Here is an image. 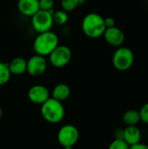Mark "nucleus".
Listing matches in <instances>:
<instances>
[{"mask_svg":"<svg viewBox=\"0 0 148 149\" xmlns=\"http://www.w3.org/2000/svg\"><path fill=\"white\" fill-rule=\"evenodd\" d=\"M81 28L86 37L90 38H100L103 36L106 29L105 25V17L99 13H88L82 20Z\"/></svg>","mask_w":148,"mask_h":149,"instance_id":"nucleus-1","label":"nucleus"},{"mask_svg":"<svg viewBox=\"0 0 148 149\" xmlns=\"http://www.w3.org/2000/svg\"><path fill=\"white\" fill-rule=\"evenodd\" d=\"M40 113L45 121L51 124H57L65 118V110L61 101L50 97L41 105Z\"/></svg>","mask_w":148,"mask_h":149,"instance_id":"nucleus-2","label":"nucleus"},{"mask_svg":"<svg viewBox=\"0 0 148 149\" xmlns=\"http://www.w3.org/2000/svg\"><path fill=\"white\" fill-rule=\"evenodd\" d=\"M58 45V37L52 31L38 33L33 42V49L36 54L43 57L49 56Z\"/></svg>","mask_w":148,"mask_h":149,"instance_id":"nucleus-3","label":"nucleus"},{"mask_svg":"<svg viewBox=\"0 0 148 149\" xmlns=\"http://www.w3.org/2000/svg\"><path fill=\"white\" fill-rule=\"evenodd\" d=\"M112 63L116 70L120 72L127 71L134 63V53L128 47L120 46L113 52Z\"/></svg>","mask_w":148,"mask_h":149,"instance_id":"nucleus-4","label":"nucleus"},{"mask_svg":"<svg viewBox=\"0 0 148 149\" xmlns=\"http://www.w3.org/2000/svg\"><path fill=\"white\" fill-rule=\"evenodd\" d=\"M79 138V129L73 125H65L58 132L57 139L64 149H72Z\"/></svg>","mask_w":148,"mask_h":149,"instance_id":"nucleus-5","label":"nucleus"},{"mask_svg":"<svg viewBox=\"0 0 148 149\" xmlns=\"http://www.w3.org/2000/svg\"><path fill=\"white\" fill-rule=\"evenodd\" d=\"M52 12L39 10L31 17V25L38 33L51 31L53 25Z\"/></svg>","mask_w":148,"mask_h":149,"instance_id":"nucleus-6","label":"nucleus"},{"mask_svg":"<svg viewBox=\"0 0 148 149\" xmlns=\"http://www.w3.org/2000/svg\"><path fill=\"white\" fill-rule=\"evenodd\" d=\"M72 51L66 45H58L49 55L51 65L56 68H62L67 65L72 59Z\"/></svg>","mask_w":148,"mask_h":149,"instance_id":"nucleus-7","label":"nucleus"},{"mask_svg":"<svg viewBox=\"0 0 148 149\" xmlns=\"http://www.w3.org/2000/svg\"><path fill=\"white\" fill-rule=\"evenodd\" d=\"M46 68L47 62L44 57L41 55L35 54L27 60L26 72L33 77H38L42 75L43 73H44Z\"/></svg>","mask_w":148,"mask_h":149,"instance_id":"nucleus-8","label":"nucleus"},{"mask_svg":"<svg viewBox=\"0 0 148 149\" xmlns=\"http://www.w3.org/2000/svg\"><path fill=\"white\" fill-rule=\"evenodd\" d=\"M103 37L108 45L117 48L122 46L126 39L124 31L116 25L111 28H106L103 34Z\"/></svg>","mask_w":148,"mask_h":149,"instance_id":"nucleus-9","label":"nucleus"},{"mask_svg":"<svg viewBox=\"0 0 148 149\" xmlns=\"http://www.w3.org/2000/svg\"><path fill=\"white\" fill-rule=\"evenodd\" d=\"M31 102L36 105H42L50 98V92L47 87L42 85L32 86L27 93Z\"/></svg>","mask_w":148,"mask_h":149,"instance_id":"nucleus-10","label":"nucleus"},{"mask_svg":"<svg viewBox=\"0 0 148 149\" xmlns=\"http://www.w3.org/2000/svg\"><path fill=\"white\" fill-rule=\"evenodd\" d=\"M122 140H124L130 147L140 142L141 140L140 129L137 126H126V127L123 129Z\"/></svg>","mask_w":148,"mask_h":149,"instance_id":"nucleus-11","label":"nucleus"},{"mask_svg":"<svg viewBox=\"0 0 148 149\" xmlns=\"http://www.w3.org/2000/svg\"><path fill=\"white\" fill-rule=\"evenodd\" d=\"M17 9L24 16L31 17L39 10L38 0H18Z\"/></svg>","mask_w":148,"mask_h":149,"instance_id":"nucleus-12","label":"nucleus"},{"mask_svg":"<svg viewBox=\"0 0 148 149\" xmlns=\"http://www.w3.org/2000/svg\"><path fill=\"white\" fill-rule=\"evenodd\" d=\"M10 72L11 74L14 75H21L24 74L26 72L27 68V60L21 57H17L13 58L9 64H8Z\"/></svg>","mask_w":148,"mask_h":149,"instance_id":"nucleus-13","label":"nucleus"},{"mask_svg":"<svg viewBox=\"0 0 148 149\" xmlns=\"http://www.w3.org/2000/svg\"><path fill=\"white\" fill-rule=\"evenodd\" d=\"M70 94H71L70 86L66 84L60 83V84H58L57 86H55L54 88L52 89L51 98L62 102V101L65 100L66 99H68Z\"/></svg>","mask_w":148,"mask_h":149,"instance_id":"nucleus-14","label":"nucleus"},{"mask_svg":"<svg viewBox=\"0 0 148 149\" xmlns=\"http://www.w3.org/2000/svg\"><path fill=\"white\" fill-rule=\"evenodd\" d=\"M122 119L126 126H137V124L140 121V113L139 111L134 109L126 111L123 114Z\"/></svg>","mask_w":148,"mask_h":149,"instance_id":"nucleus-15","label":"nucleus"},{"mask_svg":"<svg viewBox=\"0 0 148 149\" xmlns=\"http://www.w3.org/2000/svg\"><path fill=\"white\" fill-rule=\"evenodd\" d=\"M11 73L10 72L8 64L0 61V86L5 85L9 82Z\"/></svg>","mask_w":148,"mask_h":149,"instance_id":"nucleus-16","label":"nucleus"},{"mask_svg":"<svg viewBox=\"0 0 148 149\" xmlns=\"http://www.w3.org/2000/svg\"><path fill=\"white\" fill-rule=\"evenodd\" d=\"M68 14L66 11L60 10H57L55 12L52 13V19H53V23L57 24L58 25H63L67 23L68 21Z\"/></svg>","mask_w":148,"mask_h":149,"instance_id":"nucleus-17","label":"nucleus"},{"mask_svg":"<svg viewBox=\"0 0 148 149\" xmlns=\"http://www.w3.org/2000/svg\"><path fill=\"white\" fill-rule=\"evenodd\" d=\"M60 4L62 10L68 12L74 10L79 6V4H80V2L79 0H61Z\"/></svg>","mask_w":148,"mask_h":149,"instance_id":"nucleus-18","label":"nucleus"},{"mask_svg":"<svg viewBox=\"0 0 148 149\" xmlns=\"http://www.w3.org/2000/svg\"><path fill=\"white\" fill-rule=\"evenodd\" d=\"M108 149H130V146L122 139H114L110 143Z\"/></svg>","mask_w":148,"mask_h":149,"instance_id":"nucleus-19","label":"nucleus"},{"mask_svg":"<svg viewBox=\"0 0 148 149\" xmlns=\"http://www.w3.org/2000/svg\"><path fill=\"white\" fill-rule=\"evenodd\" d=\"M38 5L39 10L52 12L51 10L54 6V0H38Z\"/></svg>","mask_w":148,"mask_h":149,"instance_id":"nucleus-20","label":"nucleus"},{"mask_svg":"<svg viewBox=\"0 0 148 149\" xmlns=\"http://www.w3.org/2000/svg\"><path fill=\"white\" fill-rule=\"evenodd\" d=\"M139 113L140 116V121H143L145 124H148V102L141 107Z\"/></svg>","mask_w":148,"mask_h":149,"instance_id":"nucleus-21","label":"nucleus"},{"mask_svg":"<svg viewBox=\"0 0 148 149\" xmlns=\"http://www.w3.org/2000/svg\"><path fill=\"white\" fill-rule=\"evenodd\" d=\"M105 25L106 28H111L115 26V19L112 17H107L105 18Z\"/></svg>","mask_w":148,"mask_h":149,"instance_id":"nucleus-22","label":"nucleus"},{"mask_svg":"<svg viewBox=\"0 0 148 149\" xmlns=\"http://www.w3.org/2000/svg\"><path fill=\"white\" fill-rule=\"evenodd\" d=\"M130 149H148V145L147 144H145V143H141V142H139L133 146H131Z\"/></svg>","mask_w":148,"mask_h":149,"instance_id":"nucleus-23","label":"nucleus"},{"mask_svg":"<svg viewBox=\"0 0 148 149\" xmlns=\"http://www.w3.org/2000/svg\"><path fill=\"white\" fill-rule=\"evenodd\" d=\"M123 136V129L119 128L115 132V139H122Z\"/></svg>","mask_w":148,"mask_h":149,"instance_id":"nucleus-24","label":"nucleus"},{"mask_svg":"<svg viewBox=\"0 0 148 149\" xmlns=\"http://www.w3.org/2000/svg\"><path fill=\"white\" fill-rule=\"evenodd\" d=\"M2 115H3V110H2V108H1V107H0V119H1V117H2Z\"/></svg>","mask_w":148,"mask_h":149,"instance_id":"nucleus-25","label":"nucleus"}]
</instances>
